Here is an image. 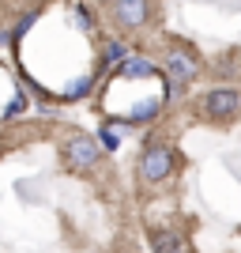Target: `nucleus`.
I'll list each match as a JSON object with an SVG mask.
<instances>
[{"label":"nucleus","mask_w":241,"mask_h":253,"mask_svg":"<svg viewBox=\"0 0 241 253\" xmlns=\"http://www.w3.org/2000/svg\"><path fill=\"white\" fill-rule=\"evenodd\" d=\"M61 155L68 163V170H95L98 159H102V148H98L95 136H72V140H64Z\"/></svg>","instance_id":"1"},{"label":"nucleus","mask_w":241,"mask_h":253,"mask_svg":"<svg viewBox=\"0 0 241 253\" xmlns=\"http://www.w3.org/2000/svg\"><path fill=\"white\" fill-rule=\"evenodd\" d=\"M173 148H166V144H151V148H143V155H139V178L143 181H162L173 174Z\"/></svg>","instance_id":"2"},{"label":"nucleus","mask_w":241,"mask_h":253,"mask_svg":"<svg viewBox=\"0 0 241 253\" xmlns=\"http://www.w3.org/2000/svg\"><path fill=\"white\" fill-rule=\"evenodd\" d=\"M166 72H170V84L173 87H185V84H192V80L200 76V61L189 49L173 45V49L166 53Z\"/></svg>","instance_id":"3"},{"label":"nucleus","mask_w":241,"mask_h":253,"mask_svg":"<svg viewBox=\"0 0 241 253\" xmlns=\"http://www.w3.org/2000/svg\"><path fill=\"white\" fill-rule=\"evenodd\" d=\"M238 106H241L238 91H234V87H219V91H211V95L204 98V114L207 117H230Z\"/></svg>","instance_id":"4"},{"label":"nucleus","mask_w":241,"mask_h":253,"mask_svg":"<svg viewBox=\"0 0 241 253\" xmlns=\"http://www.w3.org/2000/svg\"><path fill=\"white\" fill-rule=\"evenodd\" d=\"M113 15L121 27H143L147 15H151V0H117Z\"/></svg>","instance_id":"5"},{"label":"nucleus","mask_w":241,"mask_h":253,"mask_svg":"<svg viewBox=\"0 0 241 253\" xmlns=\"http://www.w3.org/2000/svg\"><path fill=\"white\" fill-rule=\"evenodd\" d=\"M151 246H155V253H185V238L177 231H155Z\"/></svg>","instance_id":"6"},{"label":"nucleus","mask_w":241,"mask_h":253,"mask_svg":"<svg viewBox=\"0 0 241 253\" xmlns=\"http://www.w3.org/2000/svg\"><path fill=\"white\" fill-rule=\"evenodd\" d=\"M121 76H125V80H136V76H151V64L139 61V57H132V61L121 68Z\"/></svg>","instance_id":"7"}]
</instances>
